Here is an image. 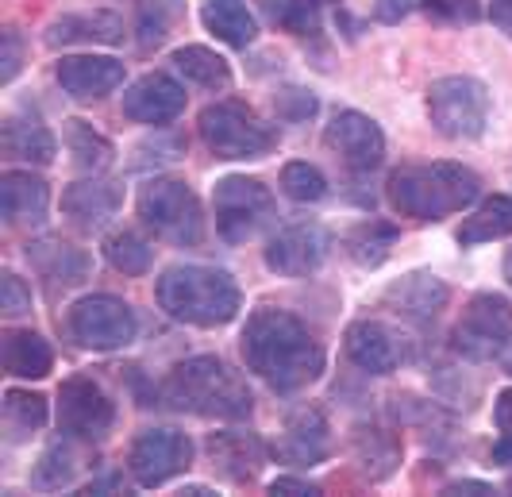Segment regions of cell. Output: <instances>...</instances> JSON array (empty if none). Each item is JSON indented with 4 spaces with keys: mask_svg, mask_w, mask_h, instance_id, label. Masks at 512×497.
I'll list each match as a JSON object with an SVG mask.
<instances>
[{
    "mask_svg": "<svg viewBox=\"0 0 512 497\" xmlns=\"http://www.w3.org/2000/svg\"><path fill=\"white\" fill-rule=\"evenodd\" d=\"M505 490H512V474H509V482H505Z\"/></svg>",
    "mask_w": 512,
    "mask_h": 497,
    "instance_id": "f907efd6",
    "label": "cell"
},
{
    "mask_svg": "<svg viewBox=\"0 0 512 497\" xmlns=\"http://www.w3.org/2000/svg\"><path fill=\"white\" fill-rule=\"evenodd\" d=\"M493 424L505 436H512V386H505V390L497 393V401H493Z\"/></svg>",
    "mask_w": 512,
    "mask_h": 497,
    "instance_id": "7bdbcfd3",
    "label": "cell"
},
{
    "mask_svg": "<svg viewBox=\"0 0 512 497\" xmlns=\"http://www.w3.org/2000/svg\"><path fill=\"white\" fill-rule=\"evenodd\" d=\"M51 209V189L39 174L31 170H4L0 174V212H4V224L12 228H31V224H43Z\"/></svg>",
    "mask_w": 512,
    "mask_h": 497,
    "instance_id": "7402d4cb",
    "label": "cell"
},
{
    "mask_svg": "<svg viewBox=\"0 0 512 497\" xmlns=\"http://www.w3.org/2000/svg\"><path fill=\"white\" fill-rule=\"evenodd\" d=\"M324 147L347 170L370 174V170L382 166L385 158V131L378 128V120H370L359 108H339L332 116V124L324 128Z\"/></svg>",
    "mask_w": 512,
    "mask_h": 497,
    "instance_id": "5bb4252c",
    "label": "cell"
},
{
    "mask_svg": "<svg viewBox=\"0 0 512 497\" xmlns=\"http://www.w3.org/2000/svg\"><path fill=\"white\" fill-rule=\"evenodd\" d=\"M420 8L439 24L470 27L482 20V0H420Z\"/></svg>",
    "mask_w": 512,
    "mask_h": 497,
    "instance_id": "f35d334b",
    "label": "cell"
},
{
    "mask_svg": "<svg viewBox=\"0 0 512 497\" xmlns=\"http://www.w3.org/2000/svg\"><path fill=\"white\" fill-rule=\"evenodd\" d=\"M197 131L205 147L224 162H247L266 158L274 151V128L243 101H216L197 116Z\"/></svg>",
    "mask_w": 512,
    "mask_h": 497,
    "instance_id": "8992f818",
    "label": "cell"
},
{
    "mask_svg": "<svg viewBox=\"0 0 512 497\" xmlns=\"http://www.w3.org/2000/svg\"><path fill=\"white\" fill-rule=\"evenodd\" d=\"M158 305L162 313L193 324V328H224L243 309V293L228 270L220 266H170L158 278Z\"/></svg>",
    "mask_w": 512,
    "mask_h": 497,
    "instance_id": "277c9868",
    "label": "cell"
},
{
    "mask_svg": "<svg viewBox=\"0 0 512 497\" xmlns=\"http://www.w3.org/2000/svg\"><path fill=\"white\" fill-rule=\"evenodd\" d=\"M501 270H505V282L512 286V247H509V255H505V266H501Z\"/></svg>",
    "mask_w": 512,
    "mask_h": 497,
    "instance_id": "681fc988",
    "label": "cell"
},
{
    "mask_svg": "<svg viewBox=\"0 0 512 497\" xmlns=\"http://www.w3.org/2000/svg\"><path fill=\"white\" fill-rule=\"evenodd\" d=\"M428 120L436 124L439 135L447 139H482L489 128V89L486 81L470 78V74H451L428 85Z\"/></svg>",
    "mask_w": 512,
    "mask_h": 497,
    "instance_id": "52a82bcc",
    "label": "cell"
},
{
    "mask_svg": "<svg viewBox=\"0 0 512 497\" xmlns=\"http://www.w3.org/2000/svg\"><path fill=\"white\" fill-rule=\"evenodd\" d=\"M482 193V178L462 162H412L389 174L385 201L409 220H447L470 209Z\"/></svg>",
    "mask_w": 512,
    "mask_h": 497,
    "instance_id": "7a4b0ae2",
    "label": "cell"
},
{
    "mask_svg": "<svg viewBox=\"0 0 512 497\" xmlns=\"http://www.w3.org/2000/svg\"><path fill=\"white\" fill-rule=\"evenodd\" d=\"M24 255L54 289L81 286L89 278V270H93L89 255L81 247H74V243H62V239H31L24 247Z\"/></svg>",
    "mask_w": 512,
    "mask_h": 497,
    "instance_id": "603a6c76",
    "label": "cell"
},
{
    "mask_svg": "<svg viewBox=\"0 0 512 497\" xmlns=\"http://www.w3.org/2000/svg\"><path fill=\"white\" fill-rule=\"evenodd\" d=\"M447 494H493V486L486 482H474V478H462V482H451Z\"/></svg>",
    "mask_w": 512,
    "mask_h": 497,
    "instance_id": "7dc6e473",
    "label": "cell"
},
{
    "mask_svg": "<svg viewBox=\"0 0 512 497\" xmlns=\"http://www.w3.org/2000/svg\"><path fill=\"white\" fill-rule=\"evenodd\" d=\"M116 424V401L104 393V386L89 374H74L58 386V428L62 436L93 444L104 440Z\"/></svg>",
    "mask_w": 512,
    "mask_h": 497,
    "instance_id": "8fae6325",
    "label": "cell"
},
{
    "mask_svg": "<svg viewBox=\"0 0 512 497\" xmlns=\"http://www.w3.org/2000/svg\"><path fill=\"white\" fill-rule=\"evenodd\" d=\"M181 16H185V0H143L139 4V20H135L139 43L143 47L166 43L170 31L181 24Z\"/></svg>",
    "mask_w": 512,
    "mask_h": 497,
    "instance_id": "d590c367",
    "label": "cell"
},
{
    "mask_svg": "<svg viewBox=\"0 0 512 497\" xmlns=\"http://www.w3.org/2000/svg\"><path fill=\"white\" fill-rule=\"evenodd\" d=\"M0 151L8 162H27V166H47L58 155V139L47 124L31 116H4L0 124Z\"/></svg>",
    "mask_w": 512,
    "mask_h": 497,
    "instance_id": "d4e9b609",
    "label": "cell"
},
{
    "mask_svg": "<svg viewBox=\"0 0 512 497\" xmlns=\"http://www.w3.org/2000/svg\"><path fill=\"white\" fill-rule=\"evenodd\" d=\"M120 205H124V185L112 182V178H97V174L85 178V182H74L62 193L66 216L85 232H101L104 224L120 212Z\"/></svg>",
    "mask_w": 512,
    "mask_h": 497,
    "instance_id": "44dd1931",
    "label": "cell"
},
{
    "mask_svg": "<svg viewBox=\"0 0 512 497\" xmlns=\"http://www.w3.org/2000/svg\"><path fill=\"white\" fill-rule=\"evenodd\" d=\"M66 328H70L74 343L89 347V351H120L139 336V316L128 301H120L112 293H89L70 305Z\"/></svg>",
    "mask_w": 512,
    "mask_h": 497,
    "instance_id": "30bf717a",
    "label": "cell"
},
{
    "mask_svg": "<svg viewBox=\"0 0 512 497\" xmlns=\"http://www.w3.org/2000/svg\"><path fill=\"white\" fill-rule=\"evenodd\" d=\"M282 193L297 205H316L328 197V178L312 162H285L282 166Z\"/></svg>",
    "mask_w": 512,
    "mask_h": 497,
    "instance_id": "74e56055",
    "label": "cell"
},
{
    "mask_svg": "<svg viewBox=\"0 0 512 497\" xmlns=\"http://www.w3.org/2000/svg\"><path fill=\"white\" fill-rule=\"evenodd\" d=\"M489 20L501 27L505 35H512V0H493L489 4Z\"/></svg>",
    "mask_w": 512,
    "mask_h": 497,
    "instance_id": "bcb514c9",
    "label": "cell"
},
{
    "mask_svg": "<svg viewBox=\"0 0 512 497\" xmlns=\"http://www.w3.org/2000/svg\"><path fill=\"white\" fill-rule=\"evenodd\" d=\"M409 0H378V8H374V16L385 20V24H397L401 16H409Z\"/></svg>",
    "mask_w": 512,
    "mask_h": 497,
    "instance_id": "ee69618b",
    "label": "cell"
},
{
    "mask_svg": "<svg viewBox=\"0 0 512 497\" xmlns=\"http://www.w3.org/2000/svg\"><path fill=\"white\" fill-rule=\"evenodd\" d=\"M0 81L4 85H12L16 74H20V66H24V47H20V31L16 27H4V54H0Z\"/></svg>",
    "mask_w": 512,
    "mask_h": 497,
    "instance_id": "b9f144b4",
    "label": "cell"
},
{
    "mask_svg": "<svg viewBox=\"0 0 512 497\" xmlns=\"http://www.w3.org/2000/svg\"><path fill=\"white\" fill-rule=\"evenodd\" d=\"M0 363H4L8 378L39 382L54 370V347L47 336H39L31 328H8L4 343H0Z\"/></svg>",
    "mask_w": 512,
    "mask_h": 497,
    "instance_id": "cb8c5ba5",
    "label": "cell"
},
{
    "mask_svg": "<svg viewBox=\"0 0 512 497\" xmlns=\"http://www.w3.org/2000/svg\"><path fill=\"white\" fill-rule=\"evenodd\" d=\"M397 239H401L397 224L370 216V220H359V224L343 236V251L351 255V262H359L362 270H378V266L393 255Z\"/></svg>",
    "mask_w": 512,
    "mask_h": 497,
    "instance_id": "83f0119b",
    "label": "cell"
},
{
    "mask_svg": "<svg viewBox=\"0 0 512 497\" xmlns=\"http://www.w3.org/2000/svg\"><path fill=\"white\" fill-rule=\"evenodd\" d=\"M120 39H124V20L112 12H70L47 27V47H74V43L112 47Z\"/></svg>",
    "mask_w": 512,
    "mask_h": 497,
    "instance_id": "4316f807",
    "label": "cell"
},
{
    "mask_svg": "<svg viewBox=\"0 0 512 497\" xmlns=\"http://www.w3.org/2000/svg\"><path fill=\"white\" fill-rule=\"evenodd\" d=\"M174 70H178L185 81L201 85V89H228L231 85L228 58L216 54L212 47H201V43L178 47V51H174Z\"/></svg>",
    "mask_w": 512,
    "mask_h": 497,
    "instance_id": "4dcf8cb0",
    "label": "cell"
},
{
    "mask_svg": "<svg viewBox=\"0 0 512 497\" xmlns=\"http://www.w3.org/2000/svg\"><path fill=\"white\" fill-rule=\"evenodd\" d=\"M509 370H512V359H509Z\"/></svg>",
    "mask_w": 512,
    "mask_h": 497,
    "instance_id": "816d5d0a",
    "label": "cell"
},
{
    "mask_svg": "<svg viewBox=\"0 0 512 497\" xmlns=\"http://www.w3.org/2000/svg\"><path fill=\"white\" fill-rule=\"evenodd\" d=\"M193 467V440L178 428H147L128 447V474L135 486L154 490Z\"/></svg>",
    "mask_w": 512,
    "mask_h": 497,
    "instance_id": "7c38bea8",
    "label": "cell"
},
{
    "mask_svg": "<svg viewBox=\"0 0 512 497\" xmlns=\"http://www.w3.org/2000/svg\"><path fill=\"white\" fill-rule=\"evenodd\" d=\"M512 236V197L509 193H493L478 209L470 212L459 224V247H478V243H493V239Z\"/></svg>",
    "mask_w": 512,
    "mask_h": 497,
    "instance_id": "f546056e",
    "label": "cell"
},
{
    "mask_svg": "<svg viewBox=\"0 0 512 497\" xmlns=\"http://www.w3.org/2000/svg\"><path fill=\"white\" fill-rule=\"evenodd\" d=\"M201 20L220 43H228L235 51L251 47L258 39V24L251 8H247V0H208L201 8Z\"/></svg>",
    "mask_w": 512,
    "mask_h": 497,
    "instance_id": "f1b7e54d",
    "label": "cell"
},
{
    "mask_svg": "<svg viewBox=\"0 0 512 497\" xmlns=\"http://www.w3.org/2000/svg\"><path fill=\"white\" fill-rule=\"evenodd\" d=\"M239 351L247 370L258 374L274 393L308 390L328 367V351L308 332L305 320L274 305H262L247 316L239 332Z\"/></svg>",
    "mask_w": 512,
    "mask_h": 497,
    "instance_id": "6da1fadb",
    "label": "cell"
},
{
    "mask_svg": "<svg viewBox=\"0 0 512 497\" xmlns=\"http://www.w3.org/2000/svg\"><path fill=\"white\" fill-rule=\"evenodd\" d=\"M255 8L266 16V24L285 35H316L324 24L320 0H255Z\"/></svg>",
    "mask_w": 512,
    "mask_h": 497,
    "instance_id": "836d02e7",
    "label": "cell"
},
{
    "mask_svg": "<svg viewBox=\"0 0 512 497\" xmlns=\"http://www.w3.org/2000/svg\"><path fill=\"white\" fill-rule=\"evenodd\" d=\"M270 455L285 463L289 471H312L332 455V428L320 409H297L289 413L270 447Z\"/></svg>",
    "mask_w": 512,
    "mask_h": 497,
    "instance_id": "9a60e30c",
    "label": "cell"
},
{
    "mask_svg": "<svg viewBox=\"0 0 512 497\" xmlns=\"http://www.w3.org/2000/svg\"><path fill=\"white\" fill-rule=\"evenodd\" d=\"M212 212H216V232L224 243L239 247L255 239L274 220V193L258 178L228 174L212 189Z\"/></svg>",
    "mask_w": 512,
    "mask_h": 497,
    "instance_id": "ba28073f",
    "label": "cell"
},
{
    "mask_svg": "<svg viewBox=\"0 0 512 497\" xmlns=\"http://www.w3.org/2000/svg\"><path fill=\"white\" fill-rule=\"evenodd\" d=\"M270 494H320V486H312L305 478H278L270 482Z\"/></svg>",
    "mask_w": 512,
    "mask_h": 497,
    "instance_id": "f6af8a7d",
    "label": "cell"
},
{
    "mask_svg": "<svg viewBox=\"0 0 512 497\" xmlns=\"http://www.w3.org/2000/svg\"><path fill=\"white\" fill-rule=\"evenodd\" d=\"M162 397L193 417L205 420H247L255 413L251 386L239 370H231L220 355H193L166 374Z\"/></svg>",
    "mask_w": 512,
    "mask_h": 497,
    "instance_id": "3957f363",
    "label": "cell"
},
{
    "mask_svg": "<svg viewBox=\"0 0 512 497\" xmlns=\"http://www.w3.org/2000/svg\"><path fill=\"white\" fill-rule=\"evenodd\" d=\"M0 309H4V316L31 313V289H27L24 278H20V274H12V270H4V274H0Z\"/></svg>",
    "mask_w": 512,
    "mask_h": 497,
    "instance_id": "60d3db41",
    "label": "cell"
},
{
    "mask_svg": "<svg viewBox=\"0 0 512 497\" xmlns=\"http://www.w3.org/2000/svg\"><path fill=\"white\" fill-rule=\"evenodd\" d=\"M70 440V436H66ZM66 440H58L51 444L43 455H39V463H35V471H31V486H39V490H62V486H70L77 474V451Z\"/></svg>",
    "mask_w": 512,
    "mask_h": 497,
    "instance_id": "8d00e7d4",
    "label": "cell"
},
{
    "mask_svg": "<svg viewBox=\"0 0 512 497\" xmlns=\"http://www.w3.org/2000/svg\"><path fill=\"white\" fill-rule=\"evenodd\" d=\"M451 343L470 363L505 355L512 343V301L501 293H474L451 328Z\"/></svg>",
    "mask_w": 512,
    "mask_h": 497,
    "instance_id": "9c48e42d",
    "label": "cell"
},
{
    "mask_svg": "<svg viewBox=\"0 0 512 497\" xmlns=\"http://www.w3.org/2000/svg\"><path fill=\"white\" fill-rule=\"evenodd\" d=\"M328 232L312 220H301V224H289L278 236L266 243V266L282 278H308L316 274L324 259H328Z\"/></svg>",
    "mask_w": 512,
    "mask_h": 497,
    "instance_id": "2e32d148",
    "label": "cell"
},
{
    "mask_svg": "<svg viewBox=\"0 0 512 497\" xmlns=\"http://www.w3.org/2000/svg\"><path fill=\"white\" fill-rule=\"evenodd\" d=\"M316 108H320V101L308 89H297V85H285V89L274 93V112L282 116L285 124H305V120L316 116Z\"/></svg>",
    "mask_w": 512,
    "mask_h": 497,
    "instance_id": "ab89813d",
    "label": "cell"
},
{
    "mask_svg": "<svg viewBox=\"0 0 512 497\" xmlns=\"http://www.w3.org/2000/svg\"><path fill=\"white\" fill-rule=\"evenodd\" d=\"M401 436L389 432V428H378V424H362L351 432V459L362 467V474L370 482H385L389 474H397L401 467Z\"/></svg>",
    "mask_w": 512,
    "mask_h": 497,
    "instance_id": "484cf974",
    "label": "cell"
},
{
    "mask_svg": "<svg viewBox=\"0 0 512 497\" xmlns=\"http://www.w3.org/2000/svg\"><path fill=\"white\" fill-rule=\"evenodd\" d=\"M139 220L158 239L174 247H201L205 243V212L193 185L181 178H151L135 197Z\"/></svg>",
    "mask_w": 512,
    "mask_h": 497,
    "instance_id": "5b68a950",
    "label": "cell"
},
{
    "mask_svg": "<svg viewBox=\"0 0 512 497\" xmlns=\"http://www.w3.org/2000/svg\"><path fill=\"white\" fill-rule=\"evenodd\" d=\"M493 463H497V467H509L512 463V436H501V440L493 444Z\"/></svg>",
    "mask_w": 512,
    "mask_h": 497,
    "instance_id": "c3c4849f",
    "label": "cell"
},
{
    "mask_svg": "<svg viewBox=\"0 0 512 497\" xmlns=\"http://www.w3.org/2000/svg\"><path fill=\"white\" fill-rule=\"evenodd\" d=\"M0 409H4V428H8V436L12 440H27V436H35L47 417H51V405H47V397L35 390H4L0 397Z\"/></svg>",
    "mask_w": 512,
    "mask_h": 497,
    "instance_id": "1f68e13d",
    "label": "cell"
},
{
    "mask_svg": "<svg viewBox=\"0 0 512 497\" xmlns=\"http://www.w3.org/2000/svg\"><path fill=\"white\" fill-rule=\"evenodd\" d=\"M208 463L231 486H247L255 482L266 467V444L247 428H228V432H212L205 440Z\"/></svg>",
    "mask_w": 512,
    "mask_h": 497,
    "instance_id": "ac0fdd59",
    "label": "cell"
},
{
    "mask_svg": "<svg viewBox=\"0 0 512 497\" xmlns=\"http://www.w3.org/2000/svg\"><path fill=\"white\" fill-rule=\"evenodd\" d=\"M185 112V85L154 70V74H143L139 81H131L124 89V116L135 120V124H147V128H162L170 120H178Z\"/></svg>",
    "mask_w": 512,
    "mask_h": 497,
    "instance_id": "d6986e66",
    "label": "cell"
},
{
    "mask_svg": "<svg viewBox=\"0 0 512 497\" xmlns=\"http://www.w3.org/2000/svg\"><path fill=\"white\" fill-rule=\"evenodd\" d=\"M104 259H108L112 270H120L128 278H143L154 262V247L139 232L124 228V232H112L104 239Z\"/></svg>",
    "mask_w": 512,
    "mask_h": 497,
    "instance_id": "e575fe53",
    "label": "cell"
},
{
    "mask_svg": "<svg viewBox=\"0 0 512 497\" xmlns=\"http://www.w3.org/2000/svg\"><path fill=\"white\" fill-rule=\"evenodd\" d=\"M66 151H70L77 166H81V170H89V174L108 170V166H112V158H116L112 139L101 135L93 124H85V120H66Z\"/></svg>",
    "mask_w": 512,
    "mask_h": 497,
    "instance_id": "d6a6232c",
    "label": "cell"
},
{
    "mask_svg": "<svg viewBox=\"0 0 512 497\" xmlns=\"http://www.w3.org/2000/svg\"><path fill=\"white\" fill-rule=\"evenodd\" d=\"M343 351H347V359L362 370V374H393V370H401L405 363H412V355H416V343L401 332V328H393V324H385V320H355L347 332H343Z\"/></svg>",
    "mask_w": 512,
    "mask_h": 497,
    "instance_id": "4fadbf2b",
    "label": "cell"
},
{
    "mask_svg": "<svg viewBox=\"0 0 512 497\" xmlns=\"http://www.w3.org/2000/svg\"><path fill=\"white\" fill-rule=\"evenodd\" d=\"M451 301V289L443 278H436L432 270H412L405 278H397L393 286L382 293V305L389 313L405 316V320H416V324H428L436 320Z\"/></svg>",
    "mask_w": 512,
    "mask_h": 497,
    "instance_id": "ffe728a7",
    "label": "cell"
},
{
    "mask_svg": "<svg viewBox=\"0 0 512 497\" xmlns=\"http://www.w3.org/2000/svg\"><path fill=\"white\" fill-rule=\"evenodd\" d=\"M54 78L74 101H104L124 85V62L112 54H66L54 66Z\"/></svg>",
    "mask_w": 512,
    "mask_h": 497,
    "instance_id": "e0dca14e",
    "label": "cell"
}]
</instances>
